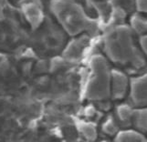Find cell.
Returning <instances> with one entry per match:
<instances>
[{
	"label": "cell",
	"instance_id": "1",
	"mask_svg": "<svg viewBox=\"0 0 147 142\" xmlns=\"http://www.w3.org/2000/svg\"><path fill=\"white\" fill-rule=\"evenodd\" d=\"M133 100L136 104L144 105L146 102V84L145 79H139L133 85Z\"/></svg>",
	"mask_w": 147,
	"mask_h": 142
},
{
	"label": "cell",
	"instance_id": "2",
	"mask_svg": "<svg viewBox=\"0 0 147 142\" xmlns=\"http://www.w3.org/2000/svg\"><path fill=\"white\" fill-rule=\"evenodd\" d=\"M113 94L117 98H121L124 96L127 88V80L124 78V76L121 74H116L113 76Z\"/></svg>",
	"mask_w": 147,
	"mask_h": 142
},
{
	"label": "cell",
	"instance_id": "3",
	"mask_svg": "<svg viewBox=\"0 0 147 142\" xmlns=\"http://www.w3.org/2000/svg\"><path fill=\"white\" fill-rule=\"evenodd\" d=\"M123 136L120 138L119 142H144V140L142 139V138L139 136V134L135 133H124L123 134Z\"/></svg>",
	"mask_w": 147,
	"mask_h": 142
},
{
	"label": "cell",
	"instance_id": "4",
	"mask_svg": "<svg viewBox=\"0 0 147 142\" xmlns=\"http://www.w3.org/2000/svg\"><path fill=\"white\" fill-rule=\"evenodd\" d=\"M146 114H144V111H143V113L137 114L135 117V122L136 126L139 127V129H142L144 130L146 129Z\"/></svg>",
	"mask_w": 147,
	"mask_h": 142
}]
</instances>
